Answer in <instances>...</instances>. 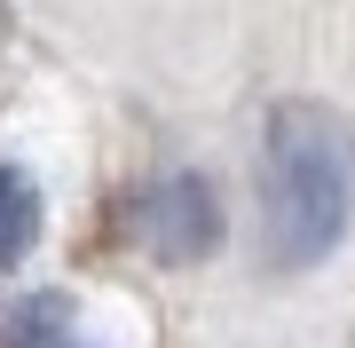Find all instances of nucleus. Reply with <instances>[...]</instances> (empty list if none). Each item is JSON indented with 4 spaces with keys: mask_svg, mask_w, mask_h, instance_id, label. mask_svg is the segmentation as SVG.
<instances>
[{
    "mask_svg": "<svg viewBox=\"0 0 355 348\" xmlns=\"http://www.w3.org/2000/svg\"><path fill=\"white\" fill-rule=\"evenodd\" d=\"M32 238H40V190L24 167H0V270H16Z\"/></svg>",
    "mask_w": 355,
    "mask_h": 348,
    "instance_id": "obj_3",
    "label": "nucleus"
},
{
    "mask_svg": "<svg viewBox=\"0 0 355 348\" xmlns=\"http://www.w3.org/2000/svg\"><path fill=\"white\" fill-rule=\"evenodd\" d=\"M135 238L158 261H205L221 245V206H214V190L198 174H174V182L135 198Z\"/></svg>",
    "mask_w": 355,
    "mask_h": 348,
    "instance_id": "obj_2",
    "label": "nucleus"
},
{
    "mask_svg": "<svg viewBox=\"0 0 355 348\" xmlns=\"http://www.w3.org/2000/svg\"><path fill=\"white\" fill-rule=\"evenodd\" d=\"M268 261L308 270L355 222V127L324 103H277L268 119Z\"/></svg>",
    "mask_w": 355,
    "mask_h": 348,
    "instance_id": "obj_1",
    "label": "nucleus"
}]
</instances>
